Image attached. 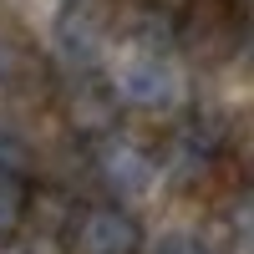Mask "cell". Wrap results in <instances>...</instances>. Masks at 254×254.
<instances>
[{"label":"cell","instance_id":"10","mask_svg":"<svg viewBox=\"0 0 254 254\" xmlns=\"http://www.w3.org/2000/svg\"><path fill=\"white\" fill-rule=\"evenodd\" d=\"M66 5H87V0H66Z\"/></svg>","mask_w":254,"mask_h":254},{"label":"cell","instance_id":"2","mask_svg":"<svg viewBox=\"0 0 254 254\" xmlns=\"http://www.w3.org/2000/svg\"><path fill=\"white\" fill-rule=\"evenodd\" d=\"M61 122H66V132L76 142H102V137H117L122 127V102L107 81L97 76H76L66 92H61Z\"/></svg>","mask_w":254,"mask_h":254},{"label":"cell","instance_id":"6","mask_svg":"<svg viewBox=\"0 0 254 254\" xmlns=\"http://www.w3.org/2000/svg\"><path fill=\"white\" fill-rule=\"evenodd\" d=\"M31 203H36L31 173H10V168H0V244H10L20 229L31 224Z\"/></svg>","mask_w":254,"mask_h":254},{"label":"cell","instance_id":"5","mask_svg":"<svg viewBox=\"0 0 254 254\" xmlns=\"http://www.w3.org/2000/svg\"><path fill=\"white\" fill-rule=\"evenodd\" d=\"M117 102H122V112L127 107H142V112H163V107H173L178 102V76L173 66H168L163 56H137V61H127L122 76H117Z\"/></svg>","mask_w":254,"mask_h":254},{"label":"cell","instance_id":"7","mask_svg":"<svg viewBox=\"0 0 254 254\" xmlns=\"http://www.w3.org/2000/svg\"><path fill=\"white\" fill-rule=\"evenodd\" d=\"M61 46H66L71 61H92L97 56V26L81 15V5H66V15H61Z\"/></svg>","mask_w":254,"mask_h":254},{"label":"cell","instance_id":"9","mask_svg":"<svg viewBox=\"0 0 254 254\" xmlns=\"http://www.w3.org/2000/svg\"><path fill=\"white\" fill-rule=\"evenodd\" d=\"M158 254H214L203 239H193V234H168L163 244H158Z\"/></svg>","mask_w":254,"mask_h":254},{"label":"cell","instance_id":"3","mask_svg":"<svg viewBox=\"0 0 254 254\" xmlns=\"http://www.w3.org/2000/svg\"><path fill=\"white\" fill-rule=\"evenodd\" d=\"M71 249L76 254H137L142 249V224L127 203H87L71 219Z\"/></svg>","mask_w":254,"mask_h":254},{"label":"cell","instance_id":"8","mask_svg":"<svg viewBox=\"0 0 254 254\" xmlns=\"http://www.w3.org/2000/svg\"><path fill=\"white\" fill-rule=\"evenodd\" d=\"M20 71H26V61H20V51L10 46L5 36H0V87H10V81H20Z\"/></svg>","mask_w":254,"mask_h":254},{"label":"cell","instance_id":"1","mask_svg":"<svg viewBox=\"0 0 254 254\" xmlns=\"http://www.w3.org/2000/svg\"><path fill=\"white\" fill-rule=\"evenodd\" d=\"M173 41L198 56L203 66H224L244 46V10L239 0H188L173 15Z\"/></svg>","mask_w":254,"mask_h":254},{"label":"cell","instance_id":"4","mask_svg":"<svg viewBox=\"0 0 254 254\" xmlns=\"http://www.w3.org/2000/svg\"><path fill=\"white\" fill-rule=\"evenodd\" d=\"M92 173L102 178V188H107L112 203H117V198H137V193H147V188H153V178H158V158L147 153L142 142L102 137V142H92Z\"/></svg>","mask_w":254,"mask_h":254}]
</instances>
